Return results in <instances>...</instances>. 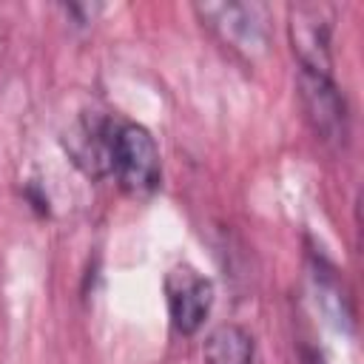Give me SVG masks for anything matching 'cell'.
<instances>
[{
	"instance_id": "cell-9",
	"label": "cell",
	"mask_w": 364,
	"mask_h": 364,
	"mask_svg": "<svg viewBox=\"0 0 364 364\" xmlns=\"http://www.w3.org/2000/svg\"><path fill=\"white\" fill-rule=\"evenodd\" d=\"M63 11L68 14V17H74V23L77 26H88V23H94V17L102 11V6H80V3H68V6H63Z\"/></svg>"
},
{
	"instance_id": "cell-4",
	"label": "cell",
	"mask_w": 364,
	"mask_h": 364,
	"mask_svg": "<svg viewBox=\"0 0 364 364\" xmlns=\"http://www.w3.org/2000/svg\"><path fill=\"white\" fill-rule=\"evenodd\" d=\"M299 100L313 134L333 148H344L350 136L347 100L338 91L333 74H301L299 71Z\"/></svg>"
},
{
	"instance_id": "cell-2",
	"label": "cell",
	"mask_w": 364,
	"mask_h": 364,
	"mask_svg": "<svg viewBox=\"0 0 364 364\" xmlns=\"http://www.w3.org/2000/svg\"><path fill=\"white\" fill-rule=\"evenodd\" d=\"M199 20L219 37L222 46L242 54L245 60H256L267 51V11L256 3H205L193 9Z\"/></svg>"
},
{
	"instance_id": "cell-5",
	"label": "cell",
	"mask_w": 364,
	"mask_h": 364,
	"mask_svg": "<svg viewBox=\"0 0 364 364\" xmlns=\"http://www.w3.org/2000/svg\"><path fill=\"white\" fill-rule=\"evenodd\" d=\"M168 316L179 336H196L213 307V282L191 264H173L162 282Z\"/></svg>"
},
{
	"instance_id": "cell-6",
	"label": "cell",
	"mask_w": 364,
	"mask_h": 364,
	"mask_svg": "<svg viewBox=\"0 0 364 364\" xmlns=\"http://www.w3.org/2000/svg\"><path fill=\"white\" fill-rule=\"evenodd\" d=\"M114 122L117 117L91 114V117H82L68 131V139H65L68 154L91 176H108V151H111Z\"/></svg>"
},
{
	"instance_id": "cell-3",
	"label": "cell",
	"mask_w": 364,
	"mask_h": 364,
	"mask_svg": "<svg viewBox=\"0 0 364 364\" xmlns=\"http://www.w3.org/2000/svg\"><path fill=\"white\" fill-rule=\"evenodd\" d=\"M287 37L301 74H333V11L327 6H290Z\"/></svg>"
},
{
	"instance_id": "cell-1",
	"label": "cell",
	"mask_w": 364,
	"mask_h": 364,
	"mask_svg": "<svg viewBox=\"0 0 364 364\" xmlns=\"http://www.w3.org/2000/svg\"><path fill=\"white\" fill-rule=\"evenodd\" d=\"M108 176L131 193V196H151L162 185V156L156 148L154 134L131 119H117L111 131V151H108Z\"/></svg>"
},
{
	"instance_id": "cell-8",
	"label": "cell",
	"mask_w": 364,
	"mask_h": 364,
	"mask_svg": "<svg viewBox=\"0 0 364 364\" xmlns=\"http://www.w3.org/2000/svg\"><path fill=\"white\" fill-rule=\"evenodd\" d=\"M310 276H313V284H316V293L321 296V304L324 310L330 313L333 321L344 324V321H353V310L347 307V290H344V282L336 270V264L330 259H324L321 253H310Z\"/></svg>"
},
{
	"instance_id": "cell-7",
	"label": "cell",
	"mask_w": 364,
	"mask_h": 364,
	"mask_svg": "<svg viewBox=\"0 0 364 364\" xmlns=\"http://www.w3.org/2000/svg\"><path fill=\"white\" fill-rule=\"evenodd\" d=\"M202 364H256V341L242 324H219L202 341Z\"/></svg>"
}]
</instances>
